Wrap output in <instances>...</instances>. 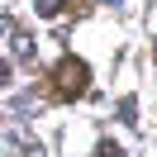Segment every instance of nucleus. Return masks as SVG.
I'll use <instances>...</instances> for the list:
<instances>
[{"instance_id": "1", "label": "nucleus", "mask_w": 157, "mask_h": 157, "mask_svg": "<svg viewBox=\"0 0 157 157\" xmlns=\"http://www.w3.org/2000/svg\"><path fill=\"white\" fill-rule=\"evenodd\" d=\"M5 152L10 157H43V143L29 133V119H10L5 124Z\"/></svg>"}, {"instance_id": "2", "label": "nucleus", "mask_w": 157, "mask_h": 157, "mask_svg": "<svg viewBox=\"0 0 157 157\" xmlns=\"http://www.w3.org/2000/svg\"><path fill=\"white\" fill-rule=\"evenodd\" d=\"M5 38H10V43H5L10 62H29V57H33V43H29V33H24L14 19H5Z\"/></svg>"}, {"instance_id": "3", "label": "nucleus", "mask_w": 157, "mask_h": 157, "mask_svg": "<svg viewBox=\"0 0 157 157\" xmlns=\"http://www.w3.org/2000/svg\"><path fill=\"white\" fill-rule=\"evenodd\" d=\"M43 109V95L38 90H19V95H10V119H29Z\"/></svg>"}, {"instance_id": "4", "label": "nucleus", "mask_w": 157, "mask_h": 157, "mask_svg": "<svg viewBox=\"0 0 157 157\" xmlns=\"http://www.w3.org/2000/svg\"><path fill=\"white\" fill-rule=\"evenodd\" d=\"M62 5H67V0H38V14L52 19V14H62Z\"/></svg>"}]
</instances>
